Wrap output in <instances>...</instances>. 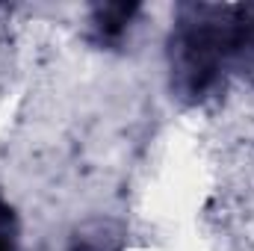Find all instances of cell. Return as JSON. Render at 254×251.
Instances as JSON below:
<instances>
[{"instance_id": "cell-2", "label": "cell", "mask_w": 254, "mask_h": 251, "mask_svg": "<svg viewBox=\"0 0 254 251\" xmlns=\"http://www.w3.org/2000/svg\"><path fill=\"white\" fill-rule=\"evenodd\" d=\"M139 6L136 3H101L92 9V30L101 45H119L127 27L133 24Z\"/></svg>"}, {"instance_id": "cell-3", "label": "cell", "mask_w": 254, "mask_h": 251, "mask_svg": "<svg viewBox=\"0 0 254 251\" xmlns=\"http://www.w3.org/2000/svg\"><path fill=\"white\" fill-rule=\"evenodd\" d=\"M0 251H18V219L9 204L0 201Z\"/></svg>"}, {"instance_id": "cell-1", "label": "cell", "mask_w": 254, "mask_h": 251, "mask_svg": "<svg viewBox=\"0 0 254 251\" xmlns=\"http://www.w3.org/2000/svg\"><path fill=\"white\" fill-rule=\"evenodd\" d=\"M234 6H181L169 36V86L187 104L210 98L231 68Z\"/></svg>"}]
</instances>
